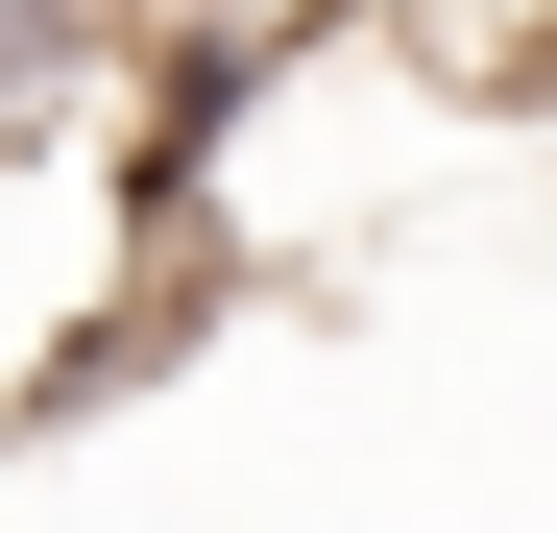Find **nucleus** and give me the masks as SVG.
<instances>
[{
  "label": "nucleus",
  "instance_id": "nucleus-1",
  "mask_svg": "<svg viewBox=\"0 0 557 533\" xmlns=\"http://www.w3.org/2000/svg\"><path fill=\"white\" fill-rule=\"evenodd\" d=\"M73 73H98V0H0V122H49Z\"/></svg>",
  "mask_w": 557,
  "mask_h": 533
}]
</instances>
